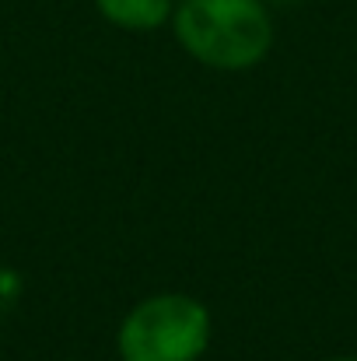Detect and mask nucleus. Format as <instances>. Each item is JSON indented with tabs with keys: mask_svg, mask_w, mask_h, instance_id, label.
<instances>
[{
	"mask_svg": "<svg viewBox=\"0 0 357 361\" xmlns=\"http://www.w3.org/2000/svg\"><path fill=\"white\" fill-rule=\"evenodd\" d=\"M211 344V312L200 298L165 291L137 302L119 323L123 361H200Z\"/></svg>",
	"mask_w": 357,
	"mask_h": 361,
	"instance_id": "obj_2",
	"label": "nucleus"
},
{
	"mask_svg": "<svg viewBox=\"0 0 357 361\" xmlns=\"http://www.w3.org/2000/svg\"><path fill=\"white\" fill-rule=\"evenodd\" d=\"M266 4H294V0H266Z\"/></svg>",
	"mask_w": 357,
	"mask_h": 361,
	"instance_id": "obj_4",
	"label": "nucleus"
},
{
	"mask_svg": "<svg viewBox=\"0 0 357 361\" xmlns=\"http://www.w3.org/2000/svg\"><path fill=\"white\" fill-rule=\"evenodd\" d=\"M99 14L126 32H154L165 21H172L175 4L172 0H95Z\"/></svg>",
	"mask_w": 357,
	"mask_h": 361,
	"instance_id": "obj_3",
	"label": "nucleus"
},
{
	"mask_svg": "<svg viewBox=\"0 0 357 361\" xmlns=\"http://www.w3.org/2000/svg\"><path fill=\"white\" fill-rule=\"evenodd\" d=\"M179 46L203 67L249 71L273 46L266 0H182L172 11Z\"/></svg>",
	"mask_w": 357,
	"mask_h": 361,
	"instance_id": "obj_1",
	"label": "nucleus"
},
{
	"mask_svg": "<svg viewBox=\"0 0 357 361\" xmlns=\"http://www.w3.org/2000/svg\"><path fill=\"white\" fill-rule=\"evenodd\" d=\"M326 361H357V358H326Z\"/></svg>",
	"mask_w": 357,
	"mask_h": 361,
	"instance_id": "obj_5",
	"label": "nucleus"
}]
</instances>
